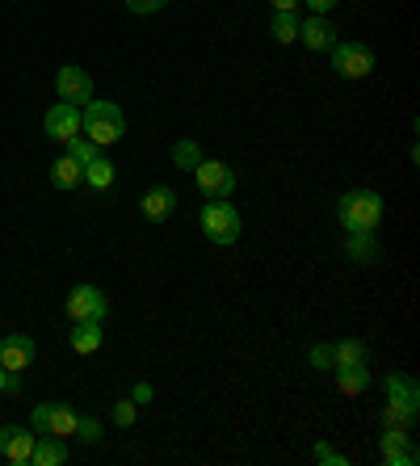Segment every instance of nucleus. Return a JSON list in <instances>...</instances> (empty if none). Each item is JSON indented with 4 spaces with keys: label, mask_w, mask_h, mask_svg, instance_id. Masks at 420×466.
Returning a JSON list of instances; mask_svg holds the SVG:
<instances>
[{
    "label": "nucleus",
    "mask_w": 420,
    "mask_h": 466,
    "mask_svg": "<svg viewBox=\"0 0 420 466\" xmlns=\"http://www.w3.org/2000/svg\"><path fill=\"white\" fill-rule=\"evenodd\" d=\"M72 349L76 353H97L101 349V319H72Z\"/></svg>",
    "instance_id": "17"
},
{
    "label": "nucleus",
    "mask_w": 420,
    "mask_h": 466,
    "mask_svg": "<svg viewBox=\"0 0 420 466\" xmlns=\"http://www.w3.org/2000/svg\"><path fill=\"white\" fill-rule=\"evenodd\" d=\"M198 223H202V236L210 239V244H219V248H231L240 239V210L231 207L227 198L223 202H206Z\"/></svg>",
    "instance_id": "3"
},
{
    "label": "nucleus",
    "mask_w": 420,
    "mask_h": 466,
    "mask_svg": "<svg viewBox=\"0 0 420 466\" xmlns=\"http://www.w3.org/2000/svg\"><path fill=\"white\" fill-rule=\"evenodd\" d=\"M85 181L93 185L97 194H101V189H109V185H114V164H109L106 156H97V160H88V164H85Z\"/></svg>",
    "instance_id": "24"
},
{
    "label": "nucleus",
    "mask_w": 420,
    "mask_h": 466,
    "mask_svg": "<svg viewBox=\"0 0 420 466\" xmlns=\"http://www.w3.org/2000/svg\"><path fill=\"white\" fill-rule=\"evenodd\" d=\"M38 358V349H34L30 337H22V332H13V337L0 340V366L13 370V374H22V370H30V361Z\"/></svg>",
    "instance_id": "12"
},
{
    "label": "nucleus",
    "mask_w": 420,
    "mask_h": 466,
    "mask_svg": "<svg viewBox=\"0 0 420 466\" xmlns=\"http://www.w3.org/2000/svg\"><path fill=\"white\" fill-rule=\"evenodd\" d=\"M345 252H349V260H357V265H378L374 236H349L345 239Z\"/></svg>",
    "instance_id": "23"
},
{
    "label": "nucleus",
    "mask_w": 420,
    "mask_h": 466,
    "mask_svg": "<svg viewBox=\"0 0 420 466\" xmlns=\"http://www.w3.org/2000/svg\"><path fill=\"white\" fill-rule=\"evenodd\" d=\"M194 181H198V194L206 202H223V198L236 194V168H227L219 160H202L194 168Z\"/></svg>",
    "instance_id": "4"
},
{
    "label": "nucleus",
    "mask_w": 420,
    "mask_h": 466,
    "mask_svg": "<svg viewBox=\"0 0 420 466\" xmlns=\"http://www.w3.org/2000/svg\"><path fill=\"white\" fill-rule=\"evenodd\" d=\"M80 135L93 139L97 147H109L127 135V114H122L118 101H88L80 109Z\"/></svg>",
    "instance_id": "2"
},
{
    "label": "nucleus",
    "mask_w": 420,
    "mask_h": 466,
    "mask_svg": "<svg viewBox=\"0 0 420 466\" xmlns=\"http://www.w3.org/2000/svg\"><path fill=\"white\" fill-rule=\"evenodd\" d=\"M34 441H38V433H34V429H22V424H5V429H0V458H5L9 466H30Z\"/></svg>",
    "instance_id": "7"
},
{
    "label": "nucleus",
    "mask_w": 420,
    "mask_h": 466,
    "mask_svg": "<svg viewBox=\"0 0 420 466\" xmlns=\"http://www.w3.org/2000/svg\"><path fill=\"white\" fill-rule=\"evenodd\" d=\"M64 307H67V315H72V319H106V315H109L106 294H101L93 282L72 286V294H67Z\"/></svg>",
    "instance_id": "8"
},
{
    "label": "nucleus",
    "mask_w": 420,
    "mask_h": 466,
    "mask_svg": "<svg viewBox=\"0 0 420 466\" xmlns=\"http://www.w3.org/2000/svg\"><path fill=\"white\" fill-rule=\"evenodd\" d=\"M76 420L80 416L64 403H38L30 412V429L34 433H51V437H76Z\"/></svg>",
    "instance_id": "6"
},
{
    "label": "nucleus",
    "mask_w": 420,
    "mask_h": 466,
    "mask_svg": "<svg viewBox=\"0 0 420 466\" xmlns=\"http://www.w3.org/2000/svg\"><path fill=\"white\" fill-rule=\"evenodd\" d=\"M366 361H370L366 340L345 337V340H336V345H333V370L336 366H366Z\"/></svg>",
    "instance_id": "18"
},
{
    "label": "nucleus",
    "mask_w": 420,
    "mask_h": 466,
    "mask_svg": "<svg viewBox=\"0 0 420 466\" xmlns=\"http://www.w3.org/2000/svg\"><path fill=\"white\" fill-rule=\"evenodd\" d=\"M312 366L315 370H333V345H315L312 349Z\"/></svg>",
    "instance_id": "32"
},
{
    "label": "nucleus",
    "mask_w": 420,
    "mask_h": 466,
    "mask_svg": "<svg viewBox=\"0 0 420 466\" xmlns=\"http://www.w3.org/2000/svg\"><path fill=\"white\" fill-rule=\"evenodd\" d=\"M416 412H420V403H395L387 400V408H383V429H416Z\"/></svg>",
    "instance_id": "20"
},
{
    "label": "nucleus",
    "mask_w": 420,
    "mask_h": 466,
    "mask_svg": "<svg viewBox=\"0 0 420 466\" xmlns=\"http://www.w3.org/2000/svg\"><path fill=\"white\" fill-rule=\"evenodd\" d=\"M17 390H22V374L0 366V395H17Z\"/></svg>",
    "instance_id": "30"
},
{
    "label": "nucleus",
    "mask_w": 420,
    "mask_h": 466,
    "mask_svg": "<svg viewBox=\"0 0 420 466\" xmlns=\"http://www.w3.org/2000/svg\"><path fill=\"white\" fill-rule=\"evenodd\" d=\"M169 0H127V9L130 13H139V17H148V13H160Z\"/></svg>",
    "instance_id": "31"
},
{
    "label": "nucleus",
    "mask_w": 420,
    "mask_h": 466,
    "mask_svg": "<svg viewBox=\"0 0 420 466\" xmlns=\"http://www.w3.org/2000/svg\"><path fill=\"white\" fill-rule=\"evenodd\" d=\"M64 147H67V156H72L76 164H88V160H97V156H101V147L93 139H85V135H76V139L64 143Z\"/></svg>",
    "instance_id": "26"
},
{
    "label": "nucleus",
    "mask_w": 420,
    "mask_h": 466,
    "mask_svg": "<svg viewBox=\"0 0 420 466\" xmlns=\"http://www.w3.org/2000/svg\"><path fill=\"white\" fill-rule=\"evenodd\" d=\"M55 88H59V101H72V106H88L93 101V80H88L85 67H59L55 72Z\"/></svg>",
    "instance_id": "11"
},
{
    "label": "nucleus",
    "mask_w": 420,
    "mask_h": 466,
    "mask_svg": "<svg viewBox=\"0 0 420 466\" xmlns=\"http://www.w3.org/2000/svg\"><path fill=\"white\" fill-rule=\"evenodd\" d=\"M139 210L151 218V223H164V218L177 210V194L169 189V185H151L148 194L139 198Z\"/></svg>",
    "instance_id": "14"
},
{
    "label": "nucleus",
    "mask_w": 420,
    "mask_h": 466,
    "mask_svg": "<svg viewBox=\"0 0 420 466\" xmlns=\"http://www.w3.org/2000/svg\"><path fill=\"white\" fill-rule=\"evenodd\" d=\"M130 400H135V403H148L151 400V382H139V387L130 390Z\"/></svg>",
    "instance_id": "33"
},
{
    "label": "nucleus",
    "mask_w": 420,
    "mask_h": 466,
    "mask_svg": "<svg viewBox=\"0 0 420 466\" xmlns=\"http://www.w3.org/2000/svg\"><path fill=\"white\" fill-rule=\"evenodd\" d=\"M333 67H336V76H345V80H366L374 72V51L362 43H336Z\"/></svg>",
    "instance_id": "5"
},
{
    "label": "nucleus",
    "mask_w": 420,
    "mask_h": 466,
    "mask_svg": "<svg viewBox=\"0 0 420 466\" xmlns=\"http://www.w3.org/2000/svg\"><path fill=\"white\" fill-rule=\"evenodd\" d=\"M307 5H312L315 13H323V17H328V13H333L336 5H341V0H307Z\"/></svg>",
    "instance_id": "34"
},
{
    "label": "nucleus",
    "mask_w": 420,
    "mask_h": 466,
    "mask_svg": "<svg viewBox=\"0 0 420 466\" xmlns=\"http://www.w3.org/2000/svg\"><path fill=\"white\" fill-rule=\"evenodd\" d=\"M299 43L307 46V51H333L341 38H336V25L323 17V13H315V17H307V22L299 25Z\"/></svg>",
    "instance_id": "13"
},
{
    "label": "nucleus",
    "mask_w": 420,
    "mask_h": 466,
    "mask_svg": "<svg viewBox=\"0 0 420 466\" xmlns=\"http://www.w3.org/2000/svg\"><path fill=\"white\" fill-rule=\"evenodd\" d=\"M315 462H323V466H328V462H333V466H349V458L341 454V450H333L328 441H320V445H315Z\"/></svg>",
    "instance_id": "29"
},
{
    "label": "nucleus",
    "mask_w": 420,
    "mask_h": 466,
    "mask_svg": "<svg viewBox=\"0 0 420 466\" xmlns=\"http://www.w3.org/2000/svg\"><path fill=\"white\" fill-rule=\"evenodd\" d=\"M76 437H80L85 445H97L101 441V420H93V416H80V420H76Z\"/></svg>",
    "instance_id": "28"
},
{
    "label": "nucleus",
    "mask_w": 420,
    "mask_h": 466,
    "mask_svg": "<svg viewBox=\"0 0 420 466\" xmlns=\"http://www.w3.org/2000/svg\"><path fill=\"white\" fill-rule=\"evenodd\" d=\"M64 462H67V445H64V437L38 433V441H34V458H30V466H64Z\"/></svg>",
    "instance_id": "16"
},
{
    "label": "nucleus",
    "mask_w": 420,
    "mask_h": 466,
    "mask_svg": "<svg viewBox=\"0 0 420 466\" xmlns=\"http://www.w3.org/2000/svg\"><path fill=\"white\" fill-rule=\"evenodd\" d=\"M273 5V13H294L299 9V0H270Z\"/></svg>",
    "instance_id": "35"
},
{
    "label": "nucleus",
    "mask_w": 420,
    "mask_h": 466,
    "mask_svg": "<svg viewBox=\"0 0 420 466\" xmlns=\"http://www.w3.org/2000/svg\"><path fill=\"white\" fill-rule=\"evenodd\" d=\"M336 223L349 231V236H374L378 223H383V198L374 189H349L341 202H336Z\"/></svg>",
    "instance_id": "1"
},
{
    "label": "nucleus",
    "mask_w": 420,
    "mask_h": 466,
    "mask_svg": "<svg viewBox=\"0 0 420 466\" xmlns=\"http://www.w3.org/2000/svg\"><path fill=\"white\" fill-rule=\"evenodd\" d=\"M378 458H383V466H416L420 462L408 429H387L383 441H378Z\"/></svg>",
    "instance_id": "9"
},
{
    "label": "nucleus",
    "mask_w": 420,
    "mask_h": 466,
    "mask_svg": "<svg viewBox=\"0 0 420 466\" xmlns=\"http://www.w3.org/2000/svg\"><path fill=\"white\" fill-rule=\"evenodd\" d=\"M383 390H387V400H395V403H420V387H416V379H408V374H387V379H383Z\"/></svg>",
    "instance_id": "21"
},
{
    "label": "nucleus",
    "mask_w": 420,
    "mask_h": 466,
    "mask_svg": "<svg viewBox=\"0 0 420 466\" xmlns=\"http://www.w3.org/2000/svg\"><path fill=\"white\" fill-rule=\"evenodd\" d=\"M333 379H336V390L349 395V400H357V395H366L370 390V370L366 366H336Z\"/></svg>",
    "instance_id": "15"
},
{
    "label": "nucleus",
    "mask_w": 420,
    "mask_h": 466,
    "mask_svg": "<svg viewBox=\"0 0 420 466\" xmlns=\"http://www.w3.org/2000/svg\"><path fill=\"white\" fill-rule=\"evenodd\" d=\"M135 416H139V403L130 400V395H122V400L114 403V424H122V429H130V424H135Z\"/></svg>",
    "instance_id": "27"
},
{
    "label": "nucleus",
    "mask_w": 420,
    "mask_h": 466,
    "mask_svg": "<svg viewBox=\"0 0 420 466\" xmlns=\"http://www.w3.org/2000/svg\"><path fill=\"white\" fill-rule=\"evenodd\" d=\"M202 160H206V156H202V147H198L194 139H181V143L173 147V164L181 168V173H194Z\"/></svg>",
    "instance_id": "25"
},
{
    "label": "nucleus",
    "mask_w": 420,
    "mask_h": 466,
    "mask_svg": "<svg viewBox=\"0 0 420 466\" xmlns=\"http://www.w3.org/2000/svg\"><path fill=\"white\" fill-rule=\"evenodd\" d=\"M80 181H85V164H76L67 152L51 164V185L55 189H76Z\"/></svg>",
    "instance_id": "19"
},
{
    "label": "nucleus",
    "mask_w": 420,
    "mask_h": 466,
    "mask_svg": "<svg viewBox=\"0 0 420 466\" xmlns=\"http://www.w3.org/2000/svg\"><path fill=\"white\" fill-rule=\"evenodd\" d=\"M43 130H46V139H55V143H72L76 135H80V106H72V101L51 106Z\"/></svg>",
    "instance_id": "10"
},
{
    "label": "nucleus",
    "mask_w": 420,
    "mask_h": 466,
    "mask_svg": "<svg viewBox=\"0 0 420 466\" xmlns=\"http://www.w3.org/2000/svg\"><path fill=\"white\" fill-rule=\"evenodd\" d=\"M299 13H273L270 17V34L278 38L282 46H291V43H299Z\"/></svg>",
    "instance_id": "22"
}]
</instances>
